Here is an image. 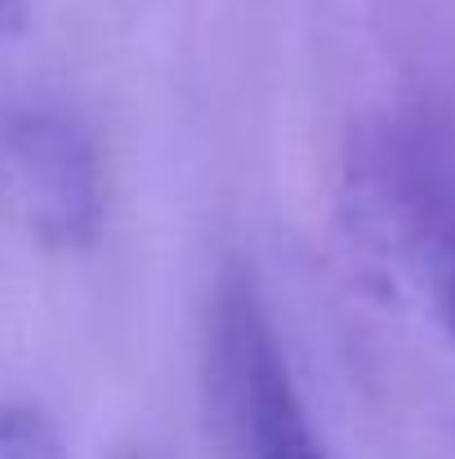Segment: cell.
Wrapping results in <instances>:
<instances>
[{"label": "cell", "mask_w": 455, "mask_h": 459, "mask_svg": "<svg viewBox=\"0 0 455 459\" xmlns=\"http://www.w3.org/2000/svg\"><path fill=\"white\" fill-rule=\"evenodd\" d=\"M348 192L366 246L455 339V126L433 117L371 126L348 156Z\"/></svg>", "instance_id": "6da1fadb"}, {"label": "cell", "mask_w": 455, "mask_h": 459, "mask_svg": "<svg viewBox=\"0 0 455 459\" xmlns=\"http://www.w3.org/2000/svg\"><path fill=\"white\" fill-rule=\"evenodd\" d=\"M206 388L228 459H330L295 388L277 325L241 273L223 277L214 290Z\"/></svg>", "instance_id": "7a4b0ae2"}, {"label": "cell", "mask_w": 455, "mask_h": 459, "mask_svg": "<svg viewBox=\"0 0 455 459\" xmlns=\"http://www.w3.org/2000/svg\"><path fill=\"white\" fill-rule=\"evenodd\" d=\"M0 196L40 246H90L103 228V165L94 139L63 112H13L0 126Z\"/></svg>", "instance_id": "3957f363"}, {"label": "cell", "mask_w": 455, "mask_h": 459, "mask_svg": "<svg viewBox=\"0 0 455 459\" xmlns=\"http://www.w3.org/2000/svg\"><path fill=\"white\" fill-rule=\"evenodd\" d=\"M0 459H72L58 424L40 406H0Z\"/></svg>", "instance_id": "277c9868"}, {"label": "cell", "mask_w": 455, "mask_h": 459, "mask_svg": "<svg viewBox=\"0 0 455 459\" xmlns=\"http://www.w3.org/2000/svg\"><path fill=\"white\" fill-rule=\"evenodd\" d=\"M27 22H31V4L27 0H0V40L22 36Z\"/></svg>", "instance_id": "5b68a950"}, {"label": "cell", "mask_w": 455, "mask_h": 459, "mask_svg": "<svg viewBox=\"0 0 455 459\" xmlns=\"http://www.w3.org/2000/svg\"><path fill=\"white\" fill-rule=\"evenodd\" d=\"M117 459H148V455H139V451H121Z\"/></svg>", "instance_id": "8992f818"}]
</instances>
